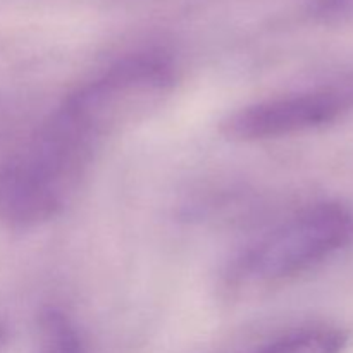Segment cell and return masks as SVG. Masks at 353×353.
<instances>
[{
	"label": "cell",
	"instance_id": "cell-1",
	"mask_svg": "<svg viewBox=\"0 0 353 353\" xmlns=\"http://www.w3.org/2000/svg\"><path fill=\"white\" fill-rule=\"evenodd\" d=\"M174 85L176 69L168 55H128L69 93L50 121L93 154L105 138L155 112Z\"/></svg>",
	"mask_w": 353,
	"mask_h": 353
},
{
	"label": "cell",
	"instance_id": "cell-2",
	"mask_svg": "<svg viewBox=\"0 0 353 353\" xmlns=\"http://www.w3.org/2000/svg\"><path fill=\"white\" fill-rule=\"evenodd\" d=\"M353 243V210L345 203L317 202L279 224L241 252L230 265L224 288L254 299L288 285Z\"/></svg>",
	"mask_w": 353,
	"mask_h": 353
},
{
	"label": "cell",
	"instance_id": "cell-3",
	"mask_svg": "<svg viewBox=\"0 0 353 353\" xmlns=\"http://www.w3.org/2000/svg\"><path fill=\"white\" fill-rule=\"evenodd\" d=\"M352 112L353 69L324 85L241 107L221 123V133L243 143L276 140L321 130Z\"/></svg>",
	"mask_w": 353,
	"mask_h": 353
},
{
	"label": "cell",
	"instance_id": "cell-4",
	"mask_svg": "<svg viewBox=\"0 0 353 353\" xmlns=\"http://www.w3.org/2000/svg\"><path fill=\"white\" fill-rule=\"evenodd\" d=\"M68 193L26 155L0 159V226L31 230L59 216Z\"/></svg>",
	"mask_w": 353,
	"mask_h": 353
},
{
	"label": "cell",
	"instance_id": "cell-5",
	"mask_svg": "<svg viewBox=\"0 0 353 353\" xmlns=\"http://www.w3.org/2000/svg\"><path fill=\"white\" fill-rule=\"evenodd\" d=\"M348 340L350 336L341 327L319 324L290 331L247 353H343Z\"/></svg>",
	"mask_w": 353,
	"mask_h": 353
},
{
	"label": "cell",
	"instance_id": "cell-6",
	"mask_svg": "<svg viewBox=\"0 0 353 353\" xmlns=\"http://www.w3.org/2000/svg\"><path fill=\"white\" fill-rule=\"evenodd\" d=\"M34 353H88L85 340L68 314L45 309L38 316Z\"/></svg>",
	"mask_w": 353,
	"mask_h": 353
},
{
	"label": "cell",
	"instance_id": "cell-7",
	"mask_svg": "<svg viewBox=\"0 0 353 353\" xmlns=\"http://www.w3.org/2000/svg\"><path fill=\"white\" fill-rule=\"evenodd\" d=\"M309 12L324 26L353 28V0H310Z\"/></svg>",
	"mask_w": 353,
	"mask_h": 353
},
{
	"label": "cell",
	"instance_id": "cell-8",
	"mask_svg": "<svg viewBox=\"0 0 353 353\" xmlns=\"http://www.w3.org/2000/svg\"><path fill=\"white\" fill-rule=\"evenodd\" d=\"M7 338H9L7 336V330L2 326V324H0V353H2L3 348H6Z\"/></svg>",
	"mask_w": 353,
	"mask_h": 353
}]
</instances>
